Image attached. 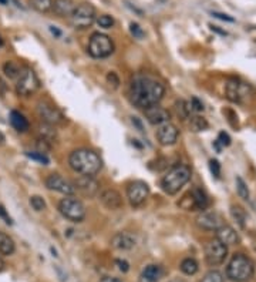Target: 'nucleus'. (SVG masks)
Here are the masks:
<instances>
[{
  "label": "nucleus",
  "instance_id": "1",
  "mask_svg": "<svg viewBox=\"0 0 256 282\" xmlns=\"http://www.w3.org/2000/svg\"><path fill=\"white\" fill-rule=\"evenodd\" d=\"M130 100L140 108L157 105L165 94V87L161 81L147 73H137L130 81Z\"/></svg>",
  "mask_w": 256,
  "mask_h": 282
},
{
  "label": "nucleus",
  "instance_id": "2",
  "mask_svg": "<svg viewBox=\"0 0 256 282\" xmlns=\"http://www.w3.org/2000/svg\"><path fill=\"white\" fill-rule=\"evenodd\" d=\"M69 164L74 173L81 176H90V177L98 174L103 168L101 157L91 149L74 150L69 157Z\"/></svg>",
  "mask_w": 256,
  "mask_h": 282
},
{
  "label": "nucleus",
  "instance_id": "3",
  "mask_svg": "<svg viewBox=\"0 0 256 282\" xmlns=\"http://www.w3.org/2000/svg\"><path fill=\"white\" fill-rule=\"evenodd\" d=\"M255 265L243 254H235L226 267V277L232 282H246L254 277Z\"/></svg>",
  "mask_w": 256,
  "mask_h": 282
},
{
  "label": "nucleus",
  "instance_id": "4",
  "mask_svg": "<svg viewBox=\"0 0 256 282\" xmlns=\"http://www.w3.org/2000/svg\"><path fill=\"white\" fill-rule=\"evenodd\" d=\"M191 168L185 164H180L166 171L165 176L161 179V187L166 194L175 195L180 193L182 187L191 179Z\"/></svg>",
  "mask_w": 256,
  "mask_h": 282
},
{
  "label": "nucleus",
  "instance_id": "5",
  "mask_svg": "<svg viewBox=\"0 0 256 282\" xmlns=\"http://www.w3.org/2000/svg\"><path fill=\"white\" fill-rule=\"evenodd\" d=\"M59 212L66 220H69L71 223H81V221H84V218L87 215L84 204L73 195H66L63 200H60Z\"/></svg>",
  "mask_w": 256,
  "mask_h": 282
},
{
  "label": "nucleus",
  "instance_id": "6",
  "mask_svg": "<svg viewBox=\"0 0 256 282\" xmlns=\"http://www.w3.org/2000/svg\"><path fill=\"white\" fill-rule=\"evenodd\" d=\"M114 42L104 33H93L89 40V54L94 59H107L114 53Z\"/></svg>",
  "mask_w": 256,
  "mask_h": 282
},
{
  "label": "nucleus",
  "instance_id": "7",
  "mask_svg": "<svg viewBox=\"0 0 256 282\" xmlns=\"http://www.w3.org/2000/svg\"><path fill=\"white\" fill-rule=\"evenodd\" d=\"M71 17V25L74 29L86 30L91 27L95 22V7L91 3H80L77 4Z\"/></svg>",
  "mask_w": 256,
  "mask_h": 282
},
{
  "label": "nucleus",
  "instance_id": "8",
  "mask_svg": "<svg viewBox=\"0 0 256 282\" xmlns=\"http://www.w3.org/2000/svg\"><path fill=\"white\" fill-rule=\"evenodd\" d=\"M226 97L228 100H231L232 103L243 104L248 103L252 96H254V89L243 81L238 80H232L226 84Z\"/></svg>",
  "mask_w": 256,
  "mask_h": 282
},
{
  "label": "nucleus",
  "instance_id": "9",
  "mask_svg": "<svg viewBox=\"0 0 256 282\" xmlns=\"http://www.w3.org/2000/svg\"><path fill=\"white\" fill-rule=\"evenodd\" d=\"M39 89H40V80L37 75L31 69L22 70L20 76L17 77V84H16L17 93L23 97H27L36 93Z\"/></svg>",
  "mask_w": 256,
  "mask_h": 282
},
{
  "label": "nucleus",
  "instance_id": "10",
  "mask_svg": "<svg viewBox=\"0 0 256 282\" xmlns=\"http://www.w3.org/2000/svg\"><path fill=\"white\" fill-rule=\"evenodd\" d=\"M148 195H150V187L147 182L141 179L131 181L127 187V198L131 207H141L148 198Z\"/></svg>",
  "mask_w": 256,
  "mask_h": 282
},
{
  "label": "nucleus",
  "instance_id": "11",
  "mask_svg": "<svg viewBox=\"0 0 256 282\" xmlns=\"http://www.w3.org/2000/svg\"><path fill=\"white\" fill-rule=\"evenodd\" d=\"M228 255V247L219 239H212L205 245V259L209 265H219L225 261Z\"/></svg>",
  "mask_w": 256,
  "mask_h": 282
},
{
  "label": "nucleus",
  "instance_id": "12",
  "mask_svg": "<svg viewBox=\"0 0 256 282\" xmlns=\"http://www.w3.org/2000/svg\"><path fill=\"white\" fill-rule=\"evenodd\" d=\"M37 113H39V117L43 120L46 124H50V126H59V124H63L66 120L57 107L47 102L37 103Z\"/></svg>",
  "mask_w": 256,
  "mask_h": 282
},
{
  "label": "nucleus",
  "instance_id": "13",
  "mask_svg": "<svg viewBox=\"0 0 256 282\" xmlns=\"http://www.w3.org/2000/svg\"><path fill=\"white\" fill-rule=\"evenodd\" d=\"M46 187L51 191L64 194V195H73L75 193L74 184L70 179H64L63 176L57 174V173L50 174L46 179Z\"/></svg>",
  "mask_w": 256,
  "mask_h": 282
},
{
  "label": "nucleus",
  "instance_id": "14",
  "mask_svg": "<svg viewBox=\"0 0 256 282\" xmlns=\"http://www.w3.org/2000/svg\"><path fill=\"white\" fill-rule=\"evenodd\" d=\"M157 140L161 146H174L180 137V131L178 128L172 124V123H164L161 126H158L157 128Z\"/></svg>",
  "mask_w": 256,
  "mask_h": 282
},
{
  "label": "nucleus",
  "instance_id": "15",
  "mask_svg": "<svg viewBox=\"0 0 256 282\" xmlns=\"http://www.w3.org/2000/svg\"><path fill=\"white\" fill-rule=\"evenodd\" d=\"M73 184H74L75 191H78L81 195L89 197V198L95 197L100 191L98 181H95L94 177H90V176H80Z\"/></svg>",
  "mask_w": 256,
  "mask_h": 282
},
{
  "label": "nucleus",
  "instance_id": "16",
  "mask_svg": "<svg viewBox=\"0 0 256 282\" xmlns=\"http://www.w3.org/2000/svg\"><path fill=\"white\" fill-rule=\"evenodd\" d=\"M196 225L205 231H216L219 227H222V220L216 212L204 211L196 217Z\"/></svg>",
  "mask_w": 256,
  "mask_h": 282
},
{
  "label": "nucleus",
  "instance_id": "17",
  "mask_svg": "<svg viewBox=\"0 0 256 282\" xmlns=\"http://www.w3.org/2000/svg\"><path fill=\"white\" fill-rule=\"evenodd\" d=\"M144 113H145V117L148 120V123L152 124V126H161L164 123H168L169 119H171L169 111L165 110V108H163V107H160L158 104L145 108Z\"/></svg>",
  "mask_w": 256,
  "mask_h": 282
},
{
  "label": "nucleus",
  "instance_id": "18",
  "mask_svg": "<svg viewBox=\"0 0 256 282\" xmlns=\"http://www.w3.org/2000/svg\"><path fill=\"white\" fill-rule=\"evenodd\" d=\"M111 245H113V248L120 250V251H130L137 245V238L131 232H125V231L117 232L111 238Z\"/></svg>",
  "mask_w": 256,
  "mask_h": 282
},
{
  "label": "nucleus",
  "instance_id": "19",
  "mask_svg": "<svg viewBox=\"0 0 256 282\" xmlns=\"http://www.w3.org/2000/svg\"><path fill=\"white\" fill-rule=\"evenodd\" d=\"M100 201L101 204L107 208V209H111V211H117L122 207V197L117 190H113V188H108L104 190L103 193L100 194Z\"/></svg>",
  "mask_w": 256,
  "mask_h": 282
},
{
  "label": "nucleus",
  "instance_id": "20",
  "mask_svg": "<svg viewBox=\"0 0 256 282\" xmlns=\"http://www.w3.org/2000/svg\"><path fill=\"white\" fill-rule=\"evenodd\" d=\"M164 277V268L157 264H151L142 269L140 282H158Z\"/></svg>",
  "mask_w": 256,
  "mask_h": 282
},
{
  "label": "nucleus",
  "instance_id": "21",
  "mask_svg": "<svg viewBox=\"0 0 256 282\" xmlns=\"http://www.w3.org/2000/svg\"><path fill=\"white\" fill-rule=\"evenodd\" d=\"M216 239H219L222 244H225L226 247L228 245H235L238 244L239 241V237L236 234V231L229 227V225H222L216 230Z\"/></svg>",
  "mask_w": 256,
  "mask_h": 282
},
{
  "label": "nucleus",
  "instance_id": "22",
  "mask_svg": "<svg viewBox=\"0 0 256 282\" xmlns=\"http://www.w3.org/2000/svg\"><path fill=\"white\" fill-rule=\"evenodd\" d=\"M74 0H53L51 10L60 17H70L75 9Z\"/></svg>",
  "mask_w": 256,
  "mask_h": 282
},
{
  "label": "nucleus",
  "instance_id": "23",
  "mask_svg": "<svg viewBox=\"0 0 256 282\" xmlns=\"http://www.w3.org/2000/svg\"><path fill=\"white\" fill-rule=\"evenodd\" d=\"M10 124H12V127L15 128L16 131H19V133H26L30 128L29 120L26 119L20 111H16V110L10 111Z\"/></svg>",
  "mask_w": 256,
  "mask_h": 282
},
{
  "label": "nucleus",
  "instance_id": "24",
  "mask_svg": "<svg viewBox=\"0 0 256 282\" xmlns=\"http://www.w3.org/2000/svg\"><path fill=\"white\" fill-rule=\"evenodd\" d=\"M191 197H192V200H194V204H195L196 209H207L208 205H209V200H208V195L205 194V191L202 190V188H192V191H191Z\"/></svg>",
  "mask_w": 256,
  "mask_h": 282
},
{
  "label": "nucleus",
  "instance_id": "25",
  "mask_svg": "<svg viewBox=\"0 0 256 282\" xmlns=\"http://www.w3.org/2000/svg\"><path fill=\"white\" fill-rule=\"evenodd\" d=\"M15 251V241L12 239V237H9L7 234L0 231V254L4 256H9V255H13Z\"/></svg>",
  "mask_w": 256,
  "mask_h": 282
},
{
  "label": "nucleus",
  "instance_id": "26",
  "mask_svg": "<svg viewBox=\"0 0 256 282\" xmlns=\"http://www.w3.org/2000/svg\"><path fill=\"white\" fill-rule=\"evenodd\" d=\"M3 73L9 78H17L20 76V73H22V69H20V66L16 61L9 60V61H6L3 64Z\"/></svg>",
  "mask_w": 256,
  "mask_h": 282
},
{
  "label": "nucleus",
  "instance_id": "27",
  "mask_svg": "<svg viewBox=\"0 0 256 282\" xmlns=\"http://www.w3.org/2000/svg\"><path fill=\"white\" fill-rule=\"evenodd\" d=\"M29 4L39 13H47L53 7V0H29Z\"/></svg>",
  "mask_w": 256,
  "mask_h": 282
},
{
  "label": "nucleus",
  "instance_id": "28",
  "mask_svg": "<svg viewBox=\"0 0 256 282\" xmlns=\"http://www.w3.org/2000/svg\"><path fill=\"white\" fill-rule=\"evenodd\" d=\"M180 268L185 275H195L199 265L194 258H185V259H182Z\"/></svg>",
  "mask_w": 256,
  "mask_h": 282
},
{
  "label": "nucleus",
  "instance_id": "29",
  "mask_svg": "<svg viewBox=\"0 0 256 282\" xmlns=\"http://www.w3.org/2000/svg\"><path fill=\"white\" fill-rule=\"evenodd\" d=\"M39 134H40V138L45 140L47 143H51L54 138H56V130H54V126H50V124H43L39 127Z\"/></svg>",
  "mask_w": 256,
  "mask_h": 282
},
{
  "label": "nucleus",
  "instance_id": "30",
  "mask_svg": "<svg viewBox=\"0 0 256 282\" xmlns=\"http://www.w3.org/2000/svg\"><path fill=\"white\" fill-rule=\"evenodd\" d=\"M189 128L192 130V131H204V130H207L208 128V121L204 119V117H201V116H195V117H191L189 120Z\"/></svg>",
  "mask_w": 256,
  "mask_h": 282
},
{
  "label": "nucleus",
  "instance_id": "31",
  "mask_svg": "<svg viewBox=\"0 0 256 282\" xmlns=\"http://www.w3.org/2000/svg\"><path fill=\"white\" fill-rule=\"evenodd\" d=\"M175 110H177L178 117L182 120L189 119V114H191V111H192L191 104L186 103V102H184V100H180V102H177V103H175Z\"/></svg>",
  "mask_w": 256,
  "mask_h": 282
},
{
  "label": "nucleus",
  "instance_id": "32",
  "mask_svg": "<svg viewBox=\"0 0 256 282\" xmlns=\"http://www.w3.org/2000/svg\"><path fill=\"white\" fill-rule=\"evenodd\" d=\"M231 215H232V218H233L236 223L239 224V227H241V228H245L246 214H245V211H243L241 207H238V205H233V207L231 208Z\"/></svg>",
  "mask_w": 256,
  "mask_h": 282
},
{
  "label": "nucleus",
  "instance_id": "33",
  "mask_svg": "<svg viewBox=\"0 0 256 282\" xmlns=\"http://www.w3.org/2000/svg\"><path fill=\"white\" fill-rule=\"evenodd\" d=\"M26 155L33 161L43 164V165H48V163H50V158L46 155L45 153H40V151H26Z\"/></svg>",
  "mask_w": 256,
  "mask_h": 282
},
{
  "label": "nucleus",
  "instance_id": "34",
  "mask_svg": "<svg viewBox=\"0 0 256 282\" xmlns=\"http://www.w3.org/2000/svg\"><path fill=\"white\" fill-rule=\"evenodd\" d=\"M236 191H238V195L241 197L242 200H245V201L249 200V190H248V185H246V182H245L241 177H236Z\"/></svg>",
  "mask_w": 256,
  "mask_h": 282
},
{
  "label": "nucleus",
  "instance_id": "35",
  "mask_svg": "<svg viewBox=\"0 0 256 282\" xmlns=\"http://www.w3.org/2000/svg\"><path fill=\"white\" fill-rule=\"evenodd\" d=\"M201 282H224V275L219 271L212 269V271L207 272L204 275V278L201 280Z\"/></svg>",
  "mask_w": 256,
  "mask_h": 282
},
{
  "label": "nucleus",
  "instance_id": "36",
  "mask_svg": "<svg viewBox=\"0 0 256 282\" xmlns=\"http://www.w3.org/2000/svg\"><path fill=\"white\" fill-rule=\"evenodd\" d=\"M30 205L34 211L40 212V211L46 209V201L43 200V197H40V195H33L30 198Z\"/></svg>",
  "mask_w": 256,
  "mask_h": 282
},
{
  "label": "nucleus",
  "instance_id": "37",
  "mask_svg": "<svg viewBox=\"0 0 256 282\" xmlns=\"http://www.w3.org/2000/svg\"><path fill=\"white\" fill-rule=\"evenodd\" d=\"M114 19L108 15H101L97 17V25L103 29H111L114 26Z\"/></svg>",
  "mask_w": 256,
  "mask_h": 282
},
{
  "label": "nucleus",
  "instance_id": "38",
  "mask_svg": "<svg viewBox=\"0 0 256 282\" xmlns=\"http://www.w3.org/2000/svg\"><path fill=\"white\" fill-rule=\"evenodd\" d=\"M130 31H131V34H133L136 39H140V40H141V39L145 37V31L142 30V27H141L138 23H134V22H133V23L130 25Z\"/></svg>",
  "mask_w": 256,
  "mask_h": 282
},
{
  "label": "nucleus",
  "instance_id": "39",
  "mask_svg": "<svg viewBox=\"0 0 256 282\" xmlns=\"http://www.w3.org/2000/svg\"><path fill=\"white\" fill-rule=\"evenodd\" d=\"M107 83L113 87L114 90H117L120 87L121 81H120V77L117 73H114V72H110L108 75H107Z\"/></svg>",
  "mask_w": 256,
  "mask_h": 282
},
{
  "label": "nucleus",
  "instance_id": "40",
  "mask_svg": "<svg viewBox=\"0 0 256 282\" xmlns=\"http://www.w3.org/2000/svg\"><path fill=\"white\" fill-rule=\"evenodd\" d=\"M209 170H211L212 176L215 179H219L221 177V164L218 163L216 160H211L209 161Z\"/></svg>",
  "mask_w": 256,
  "mask_h": 282
},
{
  "label": "nucleus",
  "instance_id": "41",
  "mask_svg": "<svg viewBox=\"0 0 256 282\" xmlns=\"http://www.w3.org/2000/svg\"><path fill=\"white\" fill-rule=\"evenodd\" d=\"M221 146H224V147H228V146H231V137H229V134L225 133V131H221V133L218 134V140H216Z\"/></svg>",
  "mask_w": 256,
  "mask_h": 282
},
{
  "label": "nucleus",
  "instance_id": "42",
  "mask_svg": "<svg viewBox=\"0 0 256 282\" xmlns=\"http://www.w3.org/2000/svg\"><path fill=\"white\" fill-rule=\"evenodd\" d=\"M189 104H191L192 111H196V113L204 111V104H202V102H201L198 97H192V99H191V102H189Z\"/></svg>",
  "mask_w": 256,
  "mask_h": 282
},
{
  "label": "nucleus",
  "instance_id": "43",
  "mask_svg": "<svg viewBox=\"0 0 256 282\" xmlns=\"http://www.w3.org/2000/svg\"><path fill=\"white\" fill-rule=\"evenodd\" d=\"M0 218L4 221L6 224H9V225H13V220L10 218V215H9V212L6 211V208L3 207V205H0Z\"/></svg>",
  "mask_w": 256,
  "mask_h": 282
},
{
  "label": "nucleus",
  "instance_id": "44",
  "mask_svg": "<svg viewBox=\"0 0 256 282\" xmlns=\"http://www.w3.org/2000/svg\"><path fill=\"white\" fill-rule=\"evenodd\" d=\"M116 265L118 267L121 272H128V269H130V264L125 259H116Z\"/></svg>",
  "mask_w": 256,
  "mask_h": 282
},
{
  "label": "nucleus",
  "instance_id": "45",
  "mask_svg": "<svg viewBox=\"0 0 256 282\" xmlns=\"http://www.w3.org/2000/svg\"><path fill=\"white\" fill-rule=\"evenodd\" d=\"M212 16H215V17H218V19H221V20H226V22H233V19H232V17H229L228 15H222V13H216V12H212Z\"/></svg>",
  "mask_w": 256,
  "mask_h": 282
},
{
  "label": "nucleus",
  "instance_id": "46",
  "mask_svg": "<svg viewBox=\"0 0 256 282\" xmlns=\"http://www.w3.org/2000/svg\"><path fill=\"white\" fill-rule=\"evenodd\" d=\"M131 121H133V124L136 126V127L138 128V130H140V131H144V128H142V124H141V121L137 119V117H133V120H131Z\"/></svg>",
  "mask_w": 256,
  "mask_h": 282
},
{
  "label": "nucleus",
  "instance_id": "47",
  "mask_svg": "<svg viewBox=\"0 0 256 282\" xmlns=\"http://www.w3.org/2000/svg\"><path fill=\"white\" fill-rule=\"evenodd\" d=\"M50 31H51V34H53V36H56V37H61V31L57 29V27L50 26Z\"/></svg>",
  "mask_w": 256,
  "mask_h": 282
},
{
  "label": "nucleus",
  "instance_id": "48",
  "mask_svg": "<svg viewBox=\"0 0 256 282\" xmlns=\"http://www.w3.org/2000/svg\"><path fill=\"white\" fill-rule=\"evenodd\" d=\"M101 282H122V281L118 280V278H114V277H104V278L101 280Z\"/></svg>",
  "mask_w": 256,
  "mask_h": 282
},
{
  "label": "nucleus",
  "instance_id": "49",
  "mask_svg": "<svg viewBox=\"0 0 256 282\" xmlns=\"http://www.w3.org/2000/svg\"><path fill=\"white\" fill-rule=\"evenodd\" d=\"M4 141H6V137H4V134L0 131V146L4 144Z\"/></svg>",
  "mask_w": 256,
  "mask_h": 282
},
{
  "label": "nucleus",
  "instance_id": "50",
  "mask_svg": "<svg viewBox=\"0 0 256 282\" xmlns=\"http://www.w3.org/2000/svg\"><path fill=\"white\" fill-rule=\"evenodd\" d=\"M3 269H4V262H3V259L0 258V272H1Z\"/></svg>",
  "mask_w": 256,
  "mask_h": 282
},
{
  "label": "nucleus",
  "instance_id": "51",
  "mask_svg": "<svg viewBox=\"0 0 256 282\" xmlns=\"http://www.w3.org/2000/svg\"><path fill=\"white\" fill-rule=\"evenodd\" d=\"M7 1H9V0H0V4L6 6V4H7Z\"/></svg>",
  "mask_w": 256,
  "mask_h": 282
},
{
  "label": "nucleus",
  "instance_id": "52",
  "mask_svg": "<svg viewBox=\"0 0 256 282\" xmlns=\"http://www.w3.org/2000/svg\"><path fill=\"white\" fill-rule=\"evenodd\" d=\"M3 46V39H1V36H0V47Z\"/></svg>",
  "mask_w": 256,
  "mask_h": 282
}]
</instances>
